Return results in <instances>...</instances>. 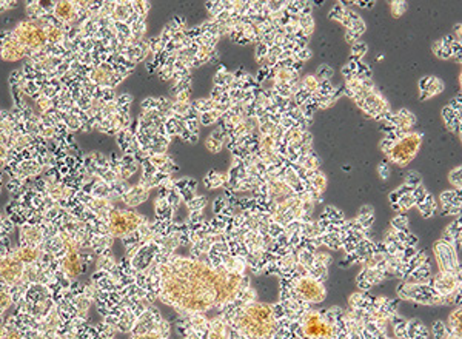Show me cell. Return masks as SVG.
I'll list each match as a JSON object with an SVG mask.
<instances>
[{
  "label": "cell",
  "mask_w": 462,
  "mask_h": 339,
  "mask_svg": "<svg viewBox=\"0 0 462 339\" xmlns=\"http://www.w3.org/2000/svg\"><path fill=\"white\" fill-rule=\"evenodd\" d=\"M228 321L231 322L233 330L248 339H270L281 328L273 305L256 301L240 304L230 313Z\"/></svg>",
  "instance_id": "1"
},
{
  "label": "cell",
  "mask_w": 462,
  "mask_h": 339,
  "mask_svg": "<svg viewBox=\"0 0 462 339\" xmlns=\"http://www.w3.org/2000/svg\"><path fill=\"white\" fill-rule=\"evenodd\" d=\"M334 308L328 310V315L321 312L305 310L299 315V333L302 339H333L336 333V319L333 316Z\"/></svg>",
  "instance_id": "2"
},
{
  "label": "cell",
  "mask_w": 462,
  "mask_h": 339,
  "mask_svg": "<svg viewBox=\"0 0 462 339\" xmlns=\"http://www.w3.org/2000/svg\"><path fill=\"white\" fill-rule=\"evenodd\" d=\"M327 296V290L322 281L316 279L315 276L308 274H293L290 279V298L296 299L297 302H308V304H321ZM288 298V299H290Z\"/></svg>",
  "instance_id": "3"
},
{
  "label": "cell",
  "mask_w": 462,
  "mask_h": 339,
  "mask_svg": "<svg viewBox=\"0 0 462 339\" xmlns=\"http://www.w3.org/2000/svg\"><path fill=\"white\" fill-rule=\"evenodd\" d=\"M11 39L17 42L26 53H36L45 48L48 39L45 28L36 20H25L20 22L13 33H10Z\"/></svg>",
  "instance_id": "4"
},
{
  "label": "cell",
  "mask_w": 462,
  "mask_h": 339,
  "mask_svg": "<svg viewBox=\"0 0 462 339\" xmlns=\"http://www.w3.org/2000/svg\"><path fill=\"white\" fill-rule=\"evenodd\" d=\"M146 219L142 218V214L130 211V210H120L113 208L108 214L107 227L108 233L113 237H125L131 233H136L137 228L145 222Z\"/></svg>",
  "instance_id": "5"
},
{
  "label": "cell",
  "mask_w": 462,
  "mask_h": 339,
  "mask_svg": "<svg viewBox=\"0 0 462 339\" xmlns=\"http://www.w3.org/2000/svg\"><path fill=\"white\" fill-rule=\"evenodd\" d=\"M422 143V136L419 133H405L402 137H399L387 151H384L387 154L388 161L394 162L399 167H405L407 164H410L416 153L419 151Z\"/></svg>",
  "instance_id": "6"
},
{
  "label": "cell",
  "mask_w": 462,
  "mask_h": 339,
  "mask_svg": "<svg viewBox=\"0 0 462 339\" xmlns=\"http://www.w3.org/2000/svg\"><path fill=\"white\" fill-rule=\"evenodd\" d=\"M23 264L14 253V247H4L0 249V281L10 288L22 282Z\"/></svg>",
  "instance_id": "7"
},
{
  "label": "cell",
  "mask_w": 462,
  "mask_h": 339,
  "mask_svg": "<svg viewBox=\"0 0 462 339\" xmlns=\"http://www.w3.org/2000/svg\"><path fill=\"white\" fill-rule=\"evenodd\" d=\"M435 255H436L441 271L460 274L459 262H457V258H456V250L453 249L451 244H448L445 240L436 242L435 244Z\"/></svg>",
  "instance_id": "8"
},
{
  "label": "cell",
  "mask_w": 462,
  "mask_h": 339,
  "mask_svg": "<svg viewBox=\"0 0 462 339\" xmlns=\"http://www.w3.org/2000/svg\"><path fill=\"white\" fill-rule=\"evenodd\" d=\"M460 274H453V273H444L441 271L435 279H433V290L439 296H448L456 292H459L460 287Z\"/></svg>",
  "instance_id": "9"
},
{
  "label": "cell",
  "mask_w": 462,
  "mask_h": 339,
  "mask_svg": "<svg viewBox=\"0 0 462 339\" xmlns=\"http://www.w3.org/2000/svg\"><path fill=\"white\" fill-rule=\"evenodd\" d=\"M43 240H45V234L40 225L28 224V222L20 225V245L42 247Z\"/></svg>",
  "instance_id": "10"
},
{
  "label": "cell",
  "mask_w": 462,
  "mask_h": 339,
  "mask_svg": "<svg viewBox=\"0 0 462 339\" xmlns=\"http://www.w3.org/2000/svg\"><path fill=\"white\" fill-rule=\"evenodd\" d=\"M387 122L391 123V125H393L396 130L407 133L410 128H413V125L416 123V117H415V114L410 113L408 110H400V111H397L396 114H388Z\"/></svg>",
  "instance_id": "11"
},
{
  "label": "cell",
  "mask_w": 462,
  "mask_h": 339,
  "mask_svg": "<svg viewBox=\"0 0 462 339\" xmlns=\"http://www.w3.org/2000/svg\"><path fill=\"white\" fill-rule=\"evenodd\" d=\"M14 253L23 265H28V264H34V262L40 261V258L43 255V249L42 247L19 245V247H14Z\"/></svg>",
  "instance_id": "12"
},
{
  "label": "cell",
  "mask_w": 462,
  "mask_h": 339,
  "mask_svg": "<svg viewBox=\"0 0 462 339\" xmlns=\"http://www.w3.org/2000/svg\"><path fill=\"white\" fill-rule=\"evenodd\" d=\"M54 19L59 22H73L77 16V8L71 2H57L53 10Z\"/></svg>",
  "instance_id": "13"
},
{
  "label": "cell",
  "mask_w": 462,
  "mask_h": 339,
  "mask_svg": "<svg viewBox=\"0 0 462 339\" xmlns=\"http://www.w3.org/2000/svg\"><path fill=\"white\" fill-rule=\"evenodd\" d=\"M148 196H149V190L142 187V185H137V187H131L125 195H122V201L128 207H136L145 202Z\"/></svg>",
  "instance_id": "14"
},
{
  "label": "cell",
  "mask_w": 462,
  "mask_h": 339,
  "mask_svg": "<svg viewBox=\"0 0 462 339\" xmlns=\"http://www.w3.org/2000/svg\"><path fill=\"white\" fill-rule=\"evenodd\" d=\"M442 117H444V122L445 125L448 127V130L457 133L460 136V113H456L453 111L451 108H444L442 110Z\"/></svg>",
  "instance_id": "15"
},
{
  "label": "cell",
  "mask_w": 462,
  "mask_h": 339,
  "mask_svg": "<svg viewBox=\"0 0 462 339\" xmlns=\"http://www.w3.org/2000/svg\"><path fill=\"white\" fill-rule=\"evenodd\" d=\"M306 179H310V187L315 193L321 195L324 193V190L327 188V177L324 173H321L319 170H315V171H308V176Z\"/></svg>",
  "instance_id": "16"
},
{
  "label": "cell",
  "mask_w": 462,
  "mask_h": 339,
  "mask_svg": "<svg viewBox=\"0 0 462 339\" xmlns=\"http://www.w3.org/2000/svg\"><path fill=\"white\" fill-rule=\"evenodd\" d=\"M442 89H444L442 80L438 79V77H431V80H430V83L427 85V88H425L424 91H421L419 99H421V101H427V99H430V98H433V96L439 94V92H441Z\"/></svg>",
  "instance_id": "17"
},
{
  "label": "cell",
  "mask_w": 462,
  "mask_h": 339,
  "mask_svg": "<svg viewBox=\"0 0 462 339\" xmlns=\"http://www.w3.org/2000/svg\"><path fill=\"white\" fill-rule=\"evenodd\" d=\"M225 183H228V176L227 174H221L218 171H210L205 176V185L208 188H219Z\"/></svg>",
  "instance_id": "18"
},
{
  "label": "cell",
  "mask_w": 462,
  "mask_h": 339,
  "mask_svg": "<svg viewBox=\"0 0 462 339\" xmlns=\"http://www.w3.org/2000/svg\"><path fill=\"white\" fill-rule=\"evenodd\" d=\"M224 139H225V134H224L221 130H218V131H214V133L207 139L205 145H207V148H208L211 153H219V151L222 150V147H224Z\"/></svg>",
  "instance_id": "19"
},
{
  "label": "cell",
  "mask_w": 462,
  "mask_h": 339,
  "mask_svg": "<svg viewBox=\"0 0 462 339\" xmlns=\"http://www.w3.org/2000/svg\"><path fill=\"white\" fill-rule=\"evenodd\" d=\"M300 85H302V89H303V91H306L310 96H315V94H318V92H319L321 80H319L316 76H306V77H303V80H302Z\"/></svg>",
  "instance_id": "20"
},
{
  "label": "cell",
  "mask_w": 462,
  "mask_h": 339,
  "mask_svg": "<svg viewBox=\"0 0 462 339\" xmlns=\"http://www.w3.org/2000/svg\"><path fill=\"white\" fill-rule=\"evenodd\" d=\"M418 208H419V211L424 214V218H430V216L436 211V202H435V198L431 196V195H427V198L424 199V202L418 204Z\"/></svg>",
  "instance_id": "21"
},
{
  "label": "cell",
  "mask_w": 462,
  "mask_h": 339,
  "mask_svg": "<svg viewBox=\"0 0 462 339\" xmlns=\"http://www.w3.org/2000/svg\"><path fill=\"white\" fill-rule=\"evenodd\" d=\"M14 304L11 288L10 290H0V318L8 310V308Z\"/></svg>",
  "instance_id": "22"
},
{
  "label": "cell",
  "mask_w": 462,
  "mask_h": 339,
  "mask_svg": "<svg viewBox=\"0 0 462 339\" xmlns=\"http://www.w3.org/2000/svg\"><path fill=\"white\" fill-rule=\"evenodd\" d=\"M460 319H462V316H460V308L457 307L456 310L450 315L448 324H450L451 333L456 334V336H459V337H460Z\"/></svg>",
  "instance_id": "23"
},
{
  "label": "cell",
  "mask_w": 462,
  "mask_h": 339,
  "mask_svg": "<svg viewBox=\"0 0 462 339\" xmlns=\"http://www.w3.org/2000/svg\"><path fill=\"white\" fill-rule=\"evenodd\" d=\"M221 116H222V113H221L219 110H216V108H214V110H211V111L203 113L202 117H200V122H202V125H211V123L218 122Z\"/></svg>",
  "instance_id": "24"
},
{
  "label": "cell",
  "mask_w": 462,
  "mask_h": 339,
  "mask_svg": "<svg viewBox=\"0 0 462 339\" xmlns=\"http://www.w3.org/2000/svg\"><path fill=\"white\" fill-rule=\"evenodd\" d=\"M433 53H435L439 59H450V57H451V50H450V46L444 45L441 40L436 42V43L433 45Z\"/></svg>",
  "instance_id": "25"
},
{
  "label": "cell",
  "mask_w": 462,
  "mask_h": 339,
  "mask_svg": "<svg viewBox=\"0 0 462 339\" xmlns=\"http://www.w3.org/2000/svg\"><path fill=\"white\" fill-rule=\"evenodd\" d=\"M205 204H207V199H205L203 196H194V198L187 204V207H188V210L193 213V211H202L203 207H205Z\"/></svg>",
  "instance_id": "26"
},
{
  "label": "cell",
  "mask_w": 462,
  "mask_h": 339,
  "mask_svg": "<svg viewBox=\"0 0 462 339\" xmlns=\"http://www.w3.org/2000/svg\"><path fill=\"white\" fill-rule=\"evenodd\" d=\"M391 224H393V227H394L397 231H405L407 227H408V219H407V216L399 214V216H396V218L393 219Z\"/></svg>",
  "instance_id": "27"
},
{
  "label": "cell",
  "mask_w": 462,
  "mask_h": 339,
  "mask_svg": "<svg viewBox=\"0 0 462 339\" xmlns=\"http://www.w3.org/2000/svg\"><path fill=\"white\" fill-rule=\"evenodd\" d=\"M351 53H353V60L361 62L362 57H364L365 53H367V45H365V43H361V42H359V43H354Z\"/></svg>",
  "instance_id": "28"
},
{
  "label": "cell",
  "mask_w": 462,
  "mask_h": 339,
  "mask_svg": "<svg viewBox=\"0 0 462 339\" xmlns=\"http://www.w3.org/2000/svg\"><path fill=\"white\" fill-rule=\"evenodd\" d=\"M405 185H408V187H412V188L419 187V185H421V176L416 171H408L407 176H405Z\"/></svg>",
  "instance_id": "29"
},
{
  "label": "cell",
  "mask_w": 462,
  "mask_h": 339,
  "mask_svg": "<svg viewBox=\"0 0 462 339\" xmlns=\"http://www.w3.org/2000/svg\"><path fill=\"white\" fill-rule=\"evenodd\" d=\"M460 174H462V168L460 167H457V168H454V170H451V173H450V183L453 185V187H456L459 191H460Z\"/></svg>",
  "instance_id": "30"
},
{
  "label": "cell",
  "mask_w": 462,
  "mask_h": 339,
  "mask_svg": "<svg viewBox=\"0 0 462 339\" xmlns=\"http://www.w3.org/2000/svg\"><path fill=\"white\" fill-rule=\"evenodd\" d=\"M427 195H428V191L422 187V185H419V187H415L413 191H412V196H413V199H415V204L424 202V199L427 198Z\"/></svg>",
  "instance_id": "31"
},
{
  "label": "cell",
  "mask_w": 462,
  "mask_h": 339,
  "mask_svg": "<svg viewBox=\"0 0 462 339\" xmlns=\"http://www.w3.org/2000/svg\"><path fill=\"white\" fill-rule=\"evenodd\" d=\"M333 68L331 67H328V65H321L319 68H318V79L321 80H330L331 79V76H333Z\"/></svg>",
  "instance_id": "32"
},
{
  "label": "cell",
  "mask_w": 462,
  "mask_h": 339,
  "mask_svg": "<svg viewBox=\"0 0 462 339\" xmlns=\"http://www.w3.org/2000/svg\"><path fill=\"white\" fill-rule=\"evenodd\" d=\"M407 11V4L405 2H391V13L394 14V16H402L404 13Z\"/></svg>",
  "instance_id": "33"
},
{
  "label": "cell",
  "mask_w": 462,
  "mask_h": 339,
  "mask_svg": "<svg viewBox=\"0 0 462 339\" xmlns=\"http://www.w3.org/2000/svg\"><path fill=\"white\" fill-rule=\"evenodd\" d=\"M378 173H379V177H381L382 180H387L388 176H390V167H388V164H387V162H381L379 167H378Z\"/></svg>",
  "instance_id": "34"
},
{
  "label": "cell",
  "mask_w": 462,
  "mask_h": 339,
  "mask_svg": "<svg viewBox=\"0 0 462 339\" xmlns=\"http://www.w3.org/2000/svg\"><path fill=\"white\" fill-rule=\"evenodd\" d=\"M294 57H296L297 60L303 62V60H306V59H310V57H312V53H310V50H308V48H303V50H299V51L294 54Z\"/></svg>",
  "instance_id": "35"
},
{
  "label": "cell",
  "mask_w": 462,
  "mask_h": 339,
  "mask_svg": "<svg viewBox=\"0 0 462 339\" xmlns=\"http://www.w3.org/2000/svg\"><path fill=\"white\" fill-rule=\"evenodd\" d=\"M448 108H451V110L456 111V113H460V94H457V98H454V99L450 101Z\"/></svg>",
  "instance_id": "36"
},
{
  "label": "cell",
  "mask_w": 462,
  "mask_h": 339,
  "mask_svg": "<svg viewBox=\"0 0 462 339\" xmlns=\"http://www.w3.org/2000/svg\"><path fill=\"white\" fill-rule=\"evenodd\" d=\"M224 207H225V199H224V198L216 199V202H214V213H218V214L222 213Z\"/></svg>",
  "instance_id": "37"
},
{
  "label": "cell",
  "mask_w": 462,
  "mask_h": 339,
  "mask_svg": "<svg viewBox=\"0 0 462 339\" xmlns=\"http://www.w3.org/2000/svg\"><path fill=\"white\" fill-rule=\"evenodd\" d=\"M345 39H347V42H350V43H357V39H359V36L356 34V33H353V31H347V34H345Z\"/></svg>",
  "instance_id": "38"
},
{
  "label": "cell",
  "mask_w": 462,
  "mask_h": 339,
  "mask_svg": "<svg viewBox=\"0 0 462 339\" xmlns=\"http://www.w3.org/2000/svg\"><path fill=\"white\" fill-rule=\"evenodd\" d=\"M230 339H248V337L243 336V334H240V333L236 331V330H230Z\"/></svg>",
  "instance_id": "39"
},
{
  "label": "cell",
  "mask_w": 462,
  "mask_h": 339,
  "mask_svg": "<svg viewBox=\"0 0 462 339\" xmlns=\"http://www.w3.org/2000/svg\"><path fill=\"white\" fill-rule=\"evenodd\" d=\"M454 33H457V37H459V42H460V23H457L454 26Z\"/></svg>",
  "instance_id": "40"
}]
</instances>
